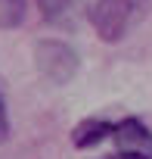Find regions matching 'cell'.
I'll list each match as a JSON object with an SVG mask.
<instances>
[{
    "mask_svg": "<svg viewBox=\"0 0 152 159\" xmlns=\"http://www.w3.org/2000/svg\"><path fill=\"white\" fill-rule=\"evenodd\" d=\"M25 22V0H0V28H16Z\"/></svg>",
    "mask_w": 152,
    "mask_h": 159,
    "instance_id": "5",
    "label": "cell"
},
{
    "mask_svg": "<svg viewBox=\"0 0 152 159\" xmlns=\"http://www.w3.org/2000/svg\"><path fill=\"white\" fill-rule=\"evenodd\" d=\"M34 62L37 72L47 78L50 84H65L78 72V53L62 41H40L34 44Z\"/></svg>",
    "mask_w": 152,
    "mask_h": 159,
    "instance_id": "2",
    "label": "cell"
},
{
    "mask_svg": "<svg viewBox=\"0 0 152 159\" xmlns=\"http://www.w3.org/2000/svg\"><path fill=\"white\" fill-rule=\"evenodd\" d=\"M115 156L112 159H152V131L140 119H124L115 125Z\"/></svg>",
    "mask_w": 152,
    "mask_h": 159,
    "instance_id": "3",
    "label": "cell"
},
{
    "mask_svg": "<svg viewBox=\"0 0 152 159\" xmlns=\"http://www.w3.org/2000/svg\"><path fill=\"white\" fill-rule=\"evenodd\" d=\"M71 3H74V0H37V10H40L44 19H59Z\"/></svg>",
    "mask_w": 152,
    "mask_h": 159,
    "instance_id": "6",
    "label": "cell"
},
{
    "mask_svg": "<svg viewBox=\"0 0 152 159\" xmlns=\"http://www.w3.org/2000/svg\"><path fill=\"white\" fill-rule=\"evenodd\" d=\"M149 10V0H93L90 7V25L99 41L118 44L124 34L143 19Z\"/></svg>",
    "mask_w": 152,
    "mask_h": 159,
    "instance_id": "1",
    "label": "cell"
},
{
    "mask_svg": "<svg viewBox=\"0 0 152 159\" xmlns=\"http://www.w3.org/2000/svg\"><path fill=\"white\" fill-rule=\"evenodd\" d=\"M115 134V125L109 122V119H84V122H78L71 128V143L78 147V150H90V147H96L99 140H106V137H112Z\"/></svg>",
    "mask_w": 152,
    "mask_h": 159,
    "instance_id": "4",
    "label": "cell"
},
{
    "mask_svg": "<svg viewBox=\"0 0 152 159\" xmlns=\"http://www.w3.org/2000/svg\"><path fill=\"white\" fill-rule=\"evenodd\" d=\"M10 137V116H6V100H3V91H0V143Z\"/></svg>",
    "mask_w": 152,
    "mask_h": 159,
    "instance_id": "7",
    "label": "cell"
}]
</instances>
